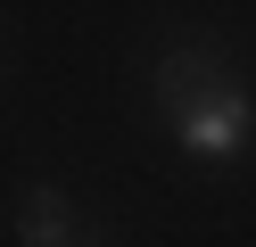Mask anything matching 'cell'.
I'll list each match as a JSON object with an SVG mask.
<instances>
[{"label":"cell","instance_id":"6da1fadb","mask_svg":"<svg viewBox=\"0 0 256 247\" xmlns=\"http://www.w3.org/2000/svg\"><path fill=\"white\" fill-rule=\"evenodd\" d=\"M248 132H256V107H248V91H232V74L206 82L198 99H182V107H174V140H182L190 157H206V165L240 157V148H248Z\"/></svg>","mask_w":256,"mask_h":247},{"label":"cell","instance_id":"7a4b0ae2","mask_svg":"<svg viewBox=\"0 0 256 247\" xmlns=\"http://www.w3.org/2000/svg\"><path fill=\"white\" fill-rule=\"evenodd\" d=\"M17 239L25 247H74V214H66V198H58L50 181H34V190L17 198Z\"/></svg>","mask_w":256,"mask_h":247},{"label":"cell","instance_id":"3957f363","mask_svg":"<svg viewBox=\"0 0 256 247\" xmlns=\"http://www.w3.org/2000/svg\"><path fill=\"white\" fill-rule=\"evenodd\" d=\"M206 82H223V58H215V49H174V58L157 66V107L174 115L182 99H198Z\"/></svg>","mask_w":256,"mask_h":247}]
</instances>
